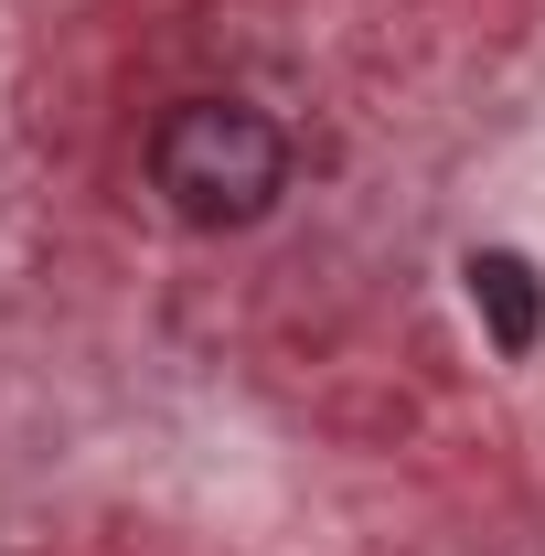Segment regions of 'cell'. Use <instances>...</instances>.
<instances>
[{
  "instance_id": "cell-1",
  "label": "cell",
  "mask_w": 545,
  "mask_h": 556,
  "mask_svg": "<svg viewBox=\"0 0 545 556\" xmlns=\"http://www.w3.org/2000/svg\"><path fill=\"white\" fill-rule=\"evenodd\" d=\"M150 193L182 214V225H257L289 193V139L278 118L236 108V97H182L161 129H150Z\"/></svg>"
},
{
  "instance_id": "cell-2",
  "label": "cell",
  "mask_w": 545,
  "mask_h": 556,
  "mask_svg": "<svg viewBox=\"0 0 545 556\" xmlns=\"http://www.w3.org/2000/svg\"><path fill=\"white\" fill-rule=\"evenodd\" d=\"M460 278H471L481 332H492L503 353H535V332H545V278H535V257H514V247H481Z\"/></svg>"
}]
</instances>
